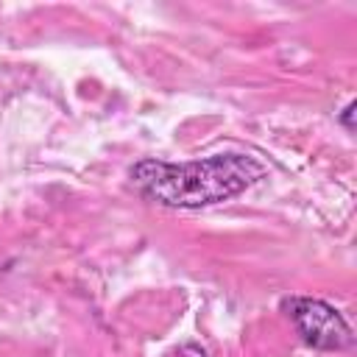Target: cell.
<instances>
[{
  "label": "cell",
  "instance_id": "obj_1",
  "mask_svg": "<svg viewBox=\"0 0 357 357\" xmlns=\"http://www.w3.org/2000/svg\"><path fill=\"white\" fill-rule=\"evenodd\" d=\"M265 165L248 153H212L192 162L139 159L128 176L134 190L159 206L201 209L237 198L265 178Z\"/></svg>",
  "mask_w": 357,
  "mask_h": 357
},
{
  "label": "cell",
  "instance_id": "obj_2",
  "mask_svg": "<svg viewBox=\"0 0 357 357\" xmlns=\"http://www.w3.org/2000/svg\"><path fill=\"white\" fill-rule=\"evenodd\" d=\"M282 310L301 335V340L321 351H340L354 343L351 326L346 318L324 298L312 296H290L282 298Z\"/></svg>",
  "mask_w": 357,
  "mask_h": 357
},
{
  "label": "cell",
  "instance_id": "obj_3",
  "mask_svg": "<svg viewBox=\"0 0 357 357\" xmlns=\"http://www.w3.org/2000/svg\"><path fill=\"white\" fill-rule=\"evenodd\" d=\"M351 117H354V100H351V103H349V106L340 112V126H343L349 134L354 131V120H351Z\"/></svg>",
  "mask_w": 357,
  "mask_h": 357
},
{
  "label": "cell",
  "instance_id": "obj_4",
  "mask_svg": "<svg viewBox=\"0 0 357 357\" xmlns=\"http://www.w3.org/2000/svg\"><path fill=\"white\" fill-rule=\"evenodd\" d=\"M178 357H206V351L201 349V346H195V343H187L184 349H181V354Z\"/></svg>",
  "mask_w": 357,
  "mask_h": 357
}]
</instances>
